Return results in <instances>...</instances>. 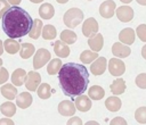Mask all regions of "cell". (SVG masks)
Segmentation results:
<instances>
[{"label": "cell", "mask_w": 146, "mask_h": 125, "mask_svg": "<svg viewBox=\"0 0 146 125\" xmlns=\"http://www.w3.org/2000/svg\"><path fill=\"white\" fill-rule=\"evenodd\" d=\"M110 89H111V92L114 94V95H120L122 93H124L125 89H127V85H125V82L123 78H116L112 82V84L110 85Z\"/></svg>", "instance_id": "d6986e66"}, {"label": "cell", "mask_w": 146, "mask_h": 125, "mask_svg": "<svg viewBox=\"0 0 146 125\" xmlns=\"http://www.w3.org/2000/svg\"><path fill=\"white\" fill-rule=\"evenodd\" d=\"M63 66V63L59 58H55V59H51L50 63L48 64L47 66V73L49 75H55V74H58V72L60 70Z\"/></svg>", "instance_id": "f1b7e54d"}, {"label": "cell", "mask_w": 146, "mask_h": 125, "mask_svg": "<svg viewBox=\"0 0 146 125\" xmlns=\"http://www.w3.org/2000/svg\"><path fill=\"white\" fill-rule=\"evenodd\" d=\"M0 111H1V114L3 115V116H6V117H11V116H14L15 115V113H16V106H15V103H13L11 101H6V102H3L1 106H0Z\"/></svg>", "instance_id": "4316f807"}, {"label": "cell", "mask_w": 146, "mask_h": 125, "mask_svg": "<svg viewBox=\"0 0 146 125\" xmlns=\"http://www.w3.org/2000/svg\"><path fill=\"white\" fill-rule=\"evenodd\" d=\"M52 47H54L55 53L59 58H67L68 57V55H70V47H68V44H66L62 40L55 41V43H52Z\"/></svg>", "instance_id": "2e32d148"}, {"label": "cell", "mask_w": 146, "mask_h": 125, "mask_svg": "<svg viewBox=\"0 0 146 125\" xmlns=\"http://www.w3.org/2000/svg\"><path fill=\"white\" fill-rule=\"evenodd\" d=\"M105 95V90L99 85H92L88 90V97L92 100H100Z\"/></svg>", "instance_id": "484cf974"}, {"label": "cell", "mask_w": 146, "mask_h": 125, "mask_svg": "<svg viewBox=\"0 0 146 125\" xmlns=\"http://www.w3.org/2000/svg\"><path fill=\"white\" fill-rule=\"evenodd\" d=\"M75 111V105L71 100H63L58 105V113L62 116H74Z\"/></svg>", "instance_id": "5bb4252c"}, {"label": "cell", "mask_w": 146, "mask_h": 125, "mask_svg": "<svg viewBox=\"0 0 146 125\" xmlns=\"http://www.w3.org/2000/svg\"><path fill=\"white\" fill-rule=\"evenodd\" d=\"M7 1L9 2V5L17 6V5H19V3H21V1H22V0H7Z\"/></svg>", "instance_id": "60d3db41"}, {"label": "cell", "mask_w": 146, "mask_h": 125, "mask_svg": "<svg viewBox=\"0 0 146 125\" xmlns=\"http://www.w3.org/2000/svg\"><path fill=\"white\" fill-rule=\"evenodd\" d=\"M136 34L138 35V38L140 39V41L146 42V24H140L139 26H137Z\"/></svg>", "instance_id": "e575fe53"}, {"label": "cell", "mask_w": 146, "mask_h": 125, "mask_svg": "<svg viewBox=\"0 0 146 125\" xmlns=\"http://www.w3.org/2000/svg\"><path fill=\"white\" fill-rule=\"evenodd\" d=\"M33 68L34 69H40L41 67H43L51 58V53L44 49V48H40L36 50V52L33 55Z\"/></svg>", "instance_id": "277c9868"}, {"label": "cell", "mask_w": 146, "mask_h": 125, "mask_svg": "<svg viewBox=\"0 0 146 125\" xmlns=\"http://www.w3.org/2000/svg\"><path fill=\"white\" fill-rule=\"evenodd\" d=\"M136 39V32L131 27H125L119 33V40L121 43L125 45H130L135 42Z\"/></svg>", "instance_id": "7c38bea8"}, {"label": "cell", "mask_w": 146, "mask_h": 125, "mask_svg": "<svg viewBox=\"0 0 146 125\" xmlns=\"http://www.w3.org/2000/svg\"><path fill=\"white\" fill-rule=\"evenodd\" d=\"M3 50H5V49H3V42L0 40V56L3 53Z\"/></svg>", "instance_id": "ee69618b"}, {"label": "cell", "mask_w": 146, "mask_h": 125, "mask_svg": "<svg viewBox=\"0 0 146 125\" xmlns=\"http://www.w3.org/2000/svg\"><path fill=\"white\" fill-rule=\"evenodd\" d=\"M10 8L9 2L7 0H0V18L3 17V15L6 14V11Z\"/></svg>", "instance_id": "d590c367"}, {"label": "cell", "mask_w": 146, "mask_h": 125, "mask_svg": "<svg viewBox=\"0 0 146 125\" xmlns=\"http://www.w3.org/2000/svg\"><path fill=\"white\" fill-rule=\"evenodd\" d=\"M3 49L9 53V55H15L19 51L21 44L15 40V39H7L3 42Z\"/></svg>", "instance_id": "603a6c76"}, {"label": "cell", "mask_w": 146, "mask_h": 125, "mask_svg": "<svg viewBox=\"0 0 146 125\" xmlns=\"http://www.w3.org/2000/svg\"><path fill=\"white\" fill-rule=\"evenodd\" d=\"M74 105H75V108L79 110V111H82V113H86L88 110L91 109V100L89 99L88 95H84V94H81V95H78L75 99H74Z\"/></svg>", "instance_id": "4fadbf2b"}, {"label": "cell", "mask_w": 146, "mask_h": 125, "mask_svg": "<svg viewBox=\"0 0 146 125\" xmlns=\"http://www.w3.org/2000/svg\"><path fill=\"white\" fill-rule=\"evenodd\" d=\"M139 5H141V6H146V0H136Z\"/></svg>", "instance_id": "f6af8a7d"}, {"label": "cell", "mask_w": 146, "mask_h": 125, "mask_svg": "<svg viewBox=\"0 0 146 125\" xmlns=\"http://www.w3.org/2000/svg\"><path fill=\"white\" fill-rule=\"evenodd\" d=\"M0 90H1V94L9 101H11L13 99H16L17 97V89L13 84H3Z\"/></svg>", "instance_id": "7402d4cb"}, {"label": "cell", "mask_w": 146, "mask_h": 125, "mask_svg": "<svg viewBox=\"0 0 146 125\" xmlns=\"http://www.w3.org/2000/svg\"><path fill=\"white\" fill-rule=\"evenodd\" d=\"M31 2H33V3H40V2H42L43 0H30Z\"/></svg>", "instance_id": "bcb514c9"}, {"label": "cell", "mask_w": 146, "mask_h": 125, "mask_svg": "<svg viewBox=\"0 0 146 125\" xmlns=\"http://www.w3.org/2000/svg\"><path fill=\"white\" fill-rule=\"evenodd\" d=\"M32 25V17L19 6L10 7L2 17V31L9 39H21L27 35Z\"/></svg>", "instance_id": "7a4b0ae2"}, {"label": "cell", "mask_w": 146, "mask_h": 125, "mask_svg": "<svg viewBox=\"0 0 146 125\" xmlns=\"http://www.w3.org/2000/svg\"><path fill=\"white\" fill-rule=\"evenodd\" d=\"M58 81L65 95L74 98L84 93L89 84V72L86 66L66 63L58 72Z\"/></svg>", "instance_id": "6da1fadb"}, {"label": "cell", "mask_w": 146, "mask_h": 125, "mask_svg": "<svg viewBox=\"0 0 146 125\" xmlns=\"http://www.w3.org/2000/svg\"><path fill=\"white\" fill-rule=\"evenodd\" d=\"M88 45L90 47L91 51H95V52L100 51V50L103 49V45H104V38H103V34L97 33V34H95L94 36L88 38Z\"/></svg>", "instance_id": "9a60e30c"}, {"label": "cell", "mask_w": 146, "mask_h": 125, "mask_svg": "<svg viewBox=\"0 0 146 125\" xmlns=\"http://www.w3.org/2000/svg\"><path fill=\"white\" fill-rule=\"evenodd\" d=\"M55 8L51 3H42L39 8V15L43 19H50L54 17Z\"/></svg>", "instance_id": "44dd1931"}, {"label": "cell", "mask_w": 146, "mask_h": 125, "mask_svg": "<svg viewBox=\"0 0 146 125\" xmlns=\"http://www.w3.org/2000/svg\"><path fill=\"white\" fill-rule=\"evenodd\" d=\"M106 67H107V60H106V58L105 57H98L95 61L91 63L90 72H91V74L98 76V75L104 74V72L106 70Z\"/></svg>", "instance_id": "30bf717a"}, {"label": "cell", "mask_w": 146, "mask_h": 125, "mask_svg": "<svg viewBox=\"0 0 146 125\" xmlns=\"http://www.w3.org/2000/svg\"><path fill=\"white\" fill-rule=\"evenodd\" d=\"M36 92H38V95H39L41 99L47 100V99L50 98L52 91H51V88H50V85H49L48 83H41V84L39 85V88L36 89Z\"/></svg>", "instance_id": "4dcf8cb0"}, {"label": "cell", "mask_w": 146, "mask_h": 125, "mask_svg": "<svg viewBox=\"0 0 146 125\" xmlns=\"http://www.w3.org/2000/svg\"><path fill=\"white\" fill-rule=\"evenodd\" d=\"M98 28H99L98 22L94 17H90L86 19L82 24V34L86 38H91L98 33Z\"/></svg>", "instance_id": "8992f818"}, {"label": "cell", "mask_w": 146, "mask_h": 125, "mask_svg": "<svg viewBox=\"0 0 146 125\" xmlns=\"http://www.w3.org/2000/svg\"><path fill=\"white\" fill-rule=\"evenodd\" d=\"M35 53V48L31 43H22L19 49V56L23 59H29Z\"/></svg>", "instance_id": "d4e9b609"}, {"label": "cell", "mask_w": 146, "mask_h": 125, "mask_svg": "<svg viewBox=\"0 0 146 125\" xmlns=\"http://www.w3.org/2000/svg\"><path fill=\"white\" fill-rule=\"evenodd\" d=\"M8 78H9V74H8L7 69L1 67L0 68V84H5L8 81Z\"/></svg>", "instance_id": "8d00e7d4"}, {"label": "cell", "mask_w": 146, "mask_h": 125, "mask_svg": "<svg viewBox=\"0 0 146 125\" xmlns=\"http://www.w3.org/2000/svg\"><path fill=\"white\" fill-rule=\"evenodd\" d=\"M56 1H57L58 3H66L68 0H56Z\"/></svg>", "instance_id": "7dc6e473"}, {"label": "cell", "mask_w": 146, "mask_h": 125, "mask_svg": "<svg viewBox=\"0 0 146 125\" xmlns=\"http://www.w3.org/2000/svg\"><path fill=\"white\" fill-rule=\"evenodd\" d=\"M116 9V5L113 0H106L99 6V14L104 18H111L114 15Z\"/></svg>", "instance_id": "9c48e42d"}, {"label": "cell", "mask_w": 146, "mask_h": 125, "mask_svg": "<svg viewBox=\"0 0 146 125\" xmlns=\"http://www.w3.org/2000/svg\"><path fill=\"white\" fill-rule=\"evenodd\" d=\"M121 2H123V3H130L132 0H120Z\"/></svg>", "instance_id": "c3c4849f"}, {"label": "cell", "mask_w": 146, "mask_h": 125, "mask_svg": "<svg viewBox=\"0 0 146 125\" xmlns=\"http://www.w3.org/2000/svg\"><path fill=\"white\" fill-rule=\"evenodd\" d=\"M32 105V95L29 92H22L16 97V106L21 109H26Z\"/></svg>", "instance_id": "e0dca14e"}, {"label": "cell", "mask_w": 146, "mask_h": 125, "mask_svg": "<svg viewBox=\"0 0 146 125\" xmlns=\"http://www.w3.org/2000/svg\"><path fill=\"white\" fill-rule=\"evenodd\" d=\"M141 57L146 60V44H144V47L141 48Z\"/></svg>", "instance_id": "b9f144b4"}, {"label": "cell", "mask_w": 146, "mask_h": 125, "mask_svg": "<svg viewBox=\"0 0 146 125\" xmlns=\"http://www.w3.org/2000/svg\"><path fill=\"white\" fill-rule=\"evenodd\" d=\"M2 63H3V61H2L1 58H0V68H1V66H2Z\"/></svg>", "instance_id": "681fc988"}, {"label": "cell", "mask_w": 146, "mask_h": 125, "mask_svg": "<svg viewBox=\"0 0 146 125\" xmlns=\"http://www.w3.org/2000/svg\"><path fill=\"white\" fill-rule=\"evenodd\" d=\"M116 17L123 23H128L133 18V9L129 6H120L115 9Z\"/></svg>", "instance_id": "ba28073f"}, {"label": "cell", "mask_w": 146, "mask_h": 125, "mask_svg": "<svg viewBox=\"0 0 146 125\" xmlns=\"http://www.w3.org/2000/svg\"><path fill=\"white\" fill-rule=\"evenodd\" d=\"M84 125H100L98 122H96V120H89V122H87Z\"/></svg>", "instance_id": "7bdbcfd3"}, {"label": "cell", "mask_w": 146, "mask_h": 125, "mask_svg": "<svg viewBox=\"0 0 146 125\" xmlns=\"http://www.w3.org/2000/svg\"><path fill=\"white\" fill-rule=\"evenodd\" d=\"M42 27H43V23L41 19H34L33 20V25L31 27V31L30 33L27 34L31 39L33 40H36L40 35H41V32H42Z\"/></svg>", "instance_id": "cb8c5ba5"}, {"label": "cell", "mask_w": 146, "mask_h": 125, "mask_svg": "<svg viewBox=\"0 0 146 125\" xmlns=\"http://www.w3.org/2000/svg\"><path fill=\"white\" fill-rule=\"evenodd\" d=\"M110 125H128L127 124V120L123 118V117H114L111 122H110Z\"/></svg>", "instance_id": "74e56055"}, {"label": "cell", "mask_w": 146, "mask_h": 125, "mask_svg": "<svg viewBox=\"0 0 146 125\" xmlns=\"http://www.w3.org/2000/svg\"><path fill=\"white\" fill-rule=\"evenodd\" d=\"M108 72L113 76H121L125 72V65L120 58H112L108 61Z\"/></svg>", "instance_id": "52a82bcc"}, {"label": "cell", "mask_w": 146, "mask_h": 125, "mask_svg": "<svg viewBox=\"0 0 146 125\" xmlns=\"http://www.w3.org/2000/svg\"><path fill=\"white\" fill-rule=\"evenodd\" d=\"M89 1H91V0H89Z\"/></svg>", "instance_id": "f907efd6"}, {"label": "cell", "mask_w": 146, "mask_h": 125, "mask_svg": "<svg viewBox=\"0 0 146 125\" xmlns=\"http://www.w3.org/2000/svg\"><path fill=\"white\" fill-rule=\"evenodd\" d=\"M135 83L139 89H146V73L138 74L135 78Z\"/></svg>", "instance_id": "836d02e7"}, {"label": "cell", "mask_w": 146, "mask_h": 125, "mask_svg": "<svg viewBox=\"0 0 146 125\" xmlns=\"http://www.w3.org/2000/svg\"><path fill=\"white\" fill-rule=\"evenodd\" d=\"M41 35L44 40H54L57 35V30L54 25L51 24H48V25H43L42 27V32H41Z\"/></svg>", "instance_id": "83f0119b"}, {"label": "cell", "mask_w": 146, "mask_h": 125, "mask_svg": "<svg viewBox=\"0 0 146 125\" xmlns=\"http://www.w3.org/2000/svg\"><path fill=\"white\" fill-rule=\"evenodd\" d=\"M135 119L140 124H146V107H139L135 111Z\"/></svg>", "instance_id": "d6a6232c"}, {"label": "cell", "mask_w": 146, "mask_h": 125, "mask_svg": "<svg viewBox=\"0 0 146 125\" xmlns=\"http://www.w3.org/2000/svg\"><path fill=\"white\" fill-rule=\"evenodd\" d=\"M83 11L80 9V8H70L65 14H64V17H63V20H64V24L70 27V28H74L76 27L78 25H80V23L82 22L83 19Z\"/></svg>", "instance_id": "3957f363"}, {"label": "cell", "mask_w": 146, "mask_h": 125, "mask_svg": "<svg viewBox=\"0 0 146 125\" xmlns=\"http://www.w3.org/2000/svg\"><path fill=\"white\" fill-rule=\"evenodd\" d=\"M66 125H82V119L80 117H71Z\"/></svg>", "instance_id": "f35d334b"}, {"label": "cell", "mask_w": 146, "mask_h": 125, "mask_svg": "<svg viewBox=\"0 0 146 125\" xmlns=\"http://www.w3.org/2000/svg\"><path fill=\"white\" fill-rule=\"evenodd\" d=\"M97 58H98V53L95 51H91V50H84L80 55V60L84 64H91Z\"/></svg>", "instance_id": "1f68e13d"}, {"label": "cell", "mask_w": 146, "mask_h": 125, "mask_svg": "<svg viewBox=\"0 0 146 125\" xmlns=\"http://www.w3.org/2000/svg\"><path fill=\"white\" fill-rule=\"evenodd\" d=\"M112 53L116 58H127L131 53V49L129 45H125L121 42H115L112 45Z\"/></svg>", "instance_id": "8fae6325"}, {"label": "cell", "mask_w": 146, "mask_h": 125, "mask_svg": "<svg viewBox=\"0 0 146 125\" xmlns=\"http://www.w3.org/2000/svg\"><path fill=\"white\" fill-rule=\"evenodd\" d=\"M26 77V72L23 68H17L11 74V83L15 86H22L25 82Z\"/></svg>", "instance_id": "ac0fdd59"}, {"label": "cell", "mask_w": 146, "mask_h": 125, "mask_svg": "<svg viewBox=\"0 0 146 125\" xmlns=\"http://www.w3.org/2000/svg\"><path fill=\"white\" fill-rule=\"evenodd\" d=\"M0 125H15V123L10 118L5 117V118H0Z\"/></svg>", "instance_id": "ab89813d"}, {"label": "cell", "mask_w": 146, "mask_h": 125, "mask_svg": "<svg viewBox=\"0 0 146 125\" xmlns=\"http://www.w3.org/2000/svg\"><path fill=\"white\" fill-rule=\"evenodd\" d=\"M59 36H60V40L63 42H65L66 44H73L76 41V39H78L76 33L73 32V31H71V30H64V31H62V33H60Z\"/></svg>", "instance_id": "f546056e"}, {"label": "cell", "mask_w": 146, "mask_h": 125, "mask_svg": "<svg viewBox=\"0 0 146 125\" xmlns=\"http://www.w3.org/2000/svg\"><path fill=\"white\" fill-rule=\"evenodd\" d=\"M24 84H25L26 90L32 91V92L36 91V89L41 84V75L38 72H29L26 74Z\"/></svg>", "instance_id": "5b68a950"}, {"label": "cell", "mask_w": 146, "mask_h": 125, "mask_svg": "<svg viewBox=\"0 0 146 125\" xmlns=\"http://www.w3.org/2000/svg\"><path fill=\"white\" fill-rule=\"evenodd\" d=\"M122 106V102H121V99L117 98L116 95H112V97H108L106 100H105V107L110 110V111H119L120 108Z\"/></svg>", "instance_id": "ffe728a7"}]
</instances>
